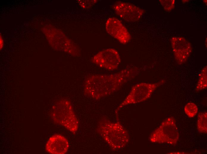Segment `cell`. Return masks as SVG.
<instances>
[{
  "label": "cell",
  "mask_w": 207,
  "mask_h": 154,
  "mask_svg": "<svg viewBox=\"0 0 207 154\" xmlns=\"http://www.w3.org/2000/svg\"><path fill=\"white\" fill-rule=\"evenodd\" d=\"M197 128L201 133L206 134L207 132V113L205 111L198 113L197 121Z\"/></svg>",
  "instance_id": "11"
},
{
  "label": "cell",
  "mask_w": 207,
  "mask_h": 154,
  "mask_svg": "<svg viewBox=\"0 0 207 154\" xmlns=\"http://www.w3.org/2000/svg\"><path fill=\"white\" fill-rule=\"evenodd\" d=\"M0 49H1L2 48L3 44H4V41L3 39L2 38V37L1 36H0Z\"/></svg>",
  "instance_id": "16"
},
{
  "label": "cell",
  "mask_w": 207,
  "mask_h": 154,
  "mask_svg": "<svg viewBox=\"0 0 207 154\" xmlns=\"http://www.w3.org/2000/svg\"><path fill=\"white\" fill-rule=\"evenodd\" d=\"M179 137L175 120L170 117L166 119L152 133L149 139L152 143L175 145Z\"/></svg>",
  "instance_id": "5"
},
{
  "label": "cell",
  "mask_w": 207,
  "mask_h": 154,
  "mask_svg": "<svg viewBox=\"0 0 207 154\" xmlns=\"http://www.w3.org/2000/svg\"><path fill=\"white\" fill-rule=\"evenodd\" d=\"M207 87V67L205 66L202 70L196 85L195 90L200 91Z\"/></svg>",
  "instance_id": "12"
},
{
  "label": "cell",
  "mask_w": 207,
  "mask_h": 154,
  "mask_svg": "<svg viewBox=\"0 0 207 154\" xmlns=\"http://www.w3.org/2000/svg\"><path fill=\"white\" fill-rule=\"evenodd\" d=\"M69 147L67 139L62 135L55 134L50 137L45 146L46 150L52 154H63L66 153Z\"/></svg>",
  "instance_id": "10"
},
{
  "label": "cell",
  "mask_w": 207,
  "mask_h": 154,
  "mask_svg": "<svg viewBox=\"0 0 207 154\" xmlns=\"http://www.w3.org/2000/svg\"><path fill=\"white\" fill-rule=\"evenodd\" d=\"M159 2L164 9L167 11H170L174 8L175 3L174 0H159Z\"/></svg>",
  "instance_id": "14"
},
{
  "label": "cell",
  "mask_w": 207,
  "mask_h": 154,
  "mask_svg": "<svg viewBox=\"0 0 207 154\" xmlns=\"http://www.w3.org/2000/svg\"><path fill=\"white\" fill-rule=\"evenodd\" d=\"M96 1L95 0H78L77 1L82 8H87L90 7L92 4L95 3Z\"/></svg>",
  "instance_id": "15"
},
{
  "label": "cell",
  "mask_w": 207,
  "mask_h": 154,
  "mask_svg": "<svg viewBox=\"0 0 207 154\" xmlns=\"http://www.w3.org/2000/svg\"><path fill=\"white\" fill-rule=\"evenodd\" d=\"M92 62L100 67L113 71L116 69L120 62L119 53L113 48L103 50L92 57Z\"/></svg>",
  "instance_id": "6"
},
{
  "label": "cell",
  "mask_w": 207,
  "mask_h": 154,
  "mask_svg": "<svg viewBox=\"0 0 207 154\" xmlns=\"http://www.w3.org/2000/svg\"><path fill=\"white\" fill-rule=\"evenodd\" d=\"M51 117L54 121L61 125L72 133L78 128L79 122L70 102L66 99H62L53 106Z\"/></svg>",
  "instance_id": "3"
},
{
  "label": "cell",
  "mask_w": 207,
  "mask_h": 154,
  "mask_svg": "<svg viewBox=\"0 0 207 154\" xmlns=\"http://www.w3.org/2000/svg\"><path fill=\"white\" fill-rule=\"evenodd\" d=\"M138 73L136 68L132 67L115 73L89 76L85 79L84 94L92 99H100L117 91Z\"/></svg>",
  "instance_id": "1"
},
{
  "label": "cell",
  "mask_w": 207,
  "mask_h": 154,
  "mask_svg": "<svg viewBox=\"0 0 207 154\" xmlns=\"http://www.w3.org/2000/svg\"><path fill=\"white\" fill-rule=\"evenodd\" d=\"M106 28L110 35L122 44H126L131 40V35L126 28L119 19L115 17H110L107 20Z\"/></svg>",
  "instance_id": "8"
},
{
  "label": "cell",
  "mask_w": 207,
  "mask_h": 154,
  "mask_svg": "<svg viewBox=\"0 0 207 154\" xmlns=\"http://www.w3.org/2000/svg\"><path fill=\"white\" fill-rule=\"evenodd\" d=\"M164 82V80L154 83H141L133 86L125 99L115 110L116 115L123 107L130 104L144 101L149 98L153 92Z\"/></svg>",
  "instance_id": "4"
},
{
  "label": "cell",
  "mask_w": 207,
  "mask_h": 154,
  "mask_svg": "<svg viewBox=\"0 0 207 154\" xmlns=\"http://www.w3.org/2000/svg\"><path fill=\"white\" fill-rule=\"evenodd\" d=\"M184 111L188 117L192 118L195 117L197 113L198 107L194 103L189 102L185 105L184 107Z\"/></svg>",
  "instance_id": "13"
},
{
  "label": "cell",
  "mask_w": 207,
  "mask_h": 154,
  "mask_svg": "<svg viewBox=\"0 0 207 154\" xmlns=\"http://www.w3.org/2000/svg\"><path fill=\"white\" fill-rule=\"evenodd\" d=\"M113 8L121 18L130 22L138 20L144 12L143 9L133 4L121 1L115 3Z\"/></svg>",
  "instance_id": "7"
},
{
  "label": "cell",
  "mask_w": 207,
  "mask_h": 154,
  "mask_svg": "<svg viewBox=\"0 0 207 154\" xmlns=\"http://www.w3.org/2000/svg\"><path fill=\"white\" fill-rule=\"evenodd\" d=\"M172 50L176 61L179 64L185 63L192 52L191 45L186 38L182 37H173L171 40Z\"/></svg>",
  "instance_id": "9"
},
{
  "label": "cell",
  "mask_w": 207,
  "mask_h": 154,
  "mask_svg": "<svg viewBox=\"0 0 207 154\" xmlns=\"http://www.w3.org/2000/svg\"><path fill=\"white\" fill-rule=\"evenodd\" d=\"M97 130L114 151L122 150L127 145L129 141L128 132L118 121L112 122L107 118H103L100 121Z\"/></svg>",
  "instance_id": "2"
}]
</instances>
